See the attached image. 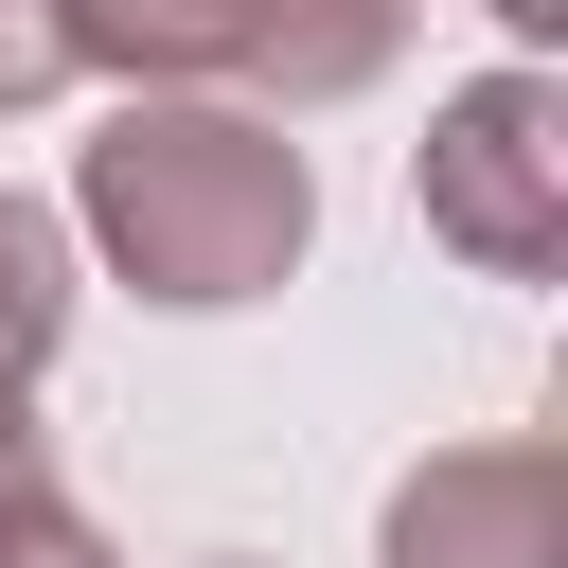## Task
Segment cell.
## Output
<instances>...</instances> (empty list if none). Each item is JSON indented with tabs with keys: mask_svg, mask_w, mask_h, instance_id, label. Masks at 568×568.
Masks as SVG:
<instances>
[{
	"mask_svg": "<svg viewBox=\"0 0 568 568\" xmlns=\"http://www.w3.org/2000/svg\"><path fill=\"white\" fill-rule=\"evenodd\" d=\"M53 213H71V266L142 284L160 320H248L320 248V160L248 89H106Z\"/></svg>",
	"mask_w": 568,
	"mask_h": 568,
	"instance_id": "obj_1",
	"label": "cell"
},
{
	"mask_svg": "<svg viewBox=\"0 0 568 568\" xmlns=\"http://www.w3.org/2000/svg\"><path fill=\"white\" fill-rule=\"evenodd\" d=\"M408 213H426L444 266L550 284V266H568V71H550V53L462 71V89L426 106V142H408Z\"/></svg>",
	"mask_w": 568,
	"mask_h": 568,
	"instance_id": "obj_2",
	"label": "cell"
},
{
	"mask_svg": "<svg viewBox=\"0 0 568 568\" xmlns=\"http://www.w3.org/2000/svg\"><path fill=\"white\" fill-rule=\"evenodd\" d=\"M373 568H568V462H550V426L426 444L373 497Z\"/></svg>",
	"mask_w": 568,
	"mask_h": 568,
	"instance_id": "obj_3",
	"label": "cell"
},
{
	"mask_svg": "<svg viewBox=\"0 0 568 568\" xmlns=\"http://www.w3.org/2000/svg\"><path fill=\"white\" fill-rule=\"evenodd\" d=\"M408 36H426V0H248L231 89H248V106H284V124H320V106L390 89V71H408Z\"/></svg>",
	"mask_w": 568,
	"mask_h": 568,
	"instance_id": "obj_4",
	"label": "cell"
},
{
	"mask_svg": "<svg viewBox=\"0 0 568 568\" xmlns=\"http://www.w3.org/2000/svg\"><path fill=\"white\" fill-rule=\"evenodd\" d=\"M71 18V71H106V89H231V53H248V0H53Z\"/></svg>",
	"mask_w": 568,
	"mask_h": 568,
	"instance_id": "obj_5",
	"label": "cell"
},
{
	"mask_svg": "<svg viewBox=\"0 0 568 568\" xmlns=\"http://www.w3.org/2000/svg\"><path fill=\"white\" fill-rule=\"evenodd\" d=\"M71 302H89V266H71V213L0 178V390H36V373H53Z\"/></svg>",
	"mask_w": 568,
	"mask_h": 568,
	"instance_id": "obj_6",
	"label": "cell"
},
{
	"mask_svg": "<svg viewBox=\"0 0 568 568\" xmlns=\"http://www.w3.org/2000/svg\"><path fill=\"white\" fill-rule=\"evenodd\" d=\"M53 89H89V71H71V18H53V0H0V124L53 106Z\"/></svg>",
	"mask_w": 568,
	"mask_h": 568,
	"instance_id": "obj_7",
	"label": "cell"
},
{
	"mask_svg": "<svg viewBox=\"0 0 568 568\" xmlns=\"http://www.w3.org/2000/svg\"><path fill=\"white\" fill-rule=\"evenodd\" d=\"M0 568H124V550H106V532H89V515H71L53 479H36V497L0 515Z\"/></svg>",
	"mask_w": 568,
	"mask_h": 568,
	"instance_id": "obj_8",
	"label": "cell"
},
{
	"mask_svg": "<svg viewBox=\"0 0 568 568\" xmlns=\"http://www.w3.org/2000/svg\"><path fill=\"white\" fill-rule=\"evenodd\" d=\"M36 479H53V444H36V390H0V515H18Z\"/></svg>",
	"mask_w": 568,
	"mask_h": 568,
	"instance_id": "obj_9",
	"label": "cell"
},
{
	"mask_svg": "<svg viewBox=\"0 0 568 568\" xmlns=\"http://www.w3.org/2000/svg\"><path fill=\"white\" fill-rule=\"evenodd\" d=\"M479 18H497L515 53H550V36H568V0H479Z\"/></svg>",
	"mask_w": 568,
	"mask_h": 568,
	"instance_id": "obj_10",
	"label": "cell"
},
{
	"mask_svg": "<svg viewBox=\"0 0 568 568\" xmlns=\"http://www.w3.org/2000/svg\"><path fill=\"white\" fill-rule=\"evenodd\" d=\"M213 568H248V550H213Z\"/></svg>",
	"mask_w": 568,
	"mask_h": 568,
	"instance_id": "obj_11",
	"label": "cell"
}]
</instances>
